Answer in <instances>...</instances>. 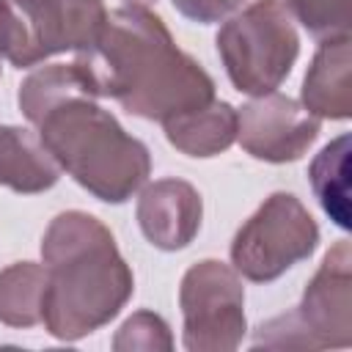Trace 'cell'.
Wrapping results in <instances>:
<instances>
[{"label":"cell","mask_w":352,"mask_h":352,"mask_svg":"<svg viewBox=\"0 0 352 352\" xmlns=\"http://www.w3.org/2000/svg\"><path fill=\"white\" fill-rule=\"evenodd\" d=\"M179 308L187 352H231L248 333L242 278L220 258H201L182 275Z\"/></svg>","instance_id":"52a82bcc"},{"label":"cell","mask_w":352,"mask_h":352,"mask_svg":"<svg viewBox=\"0 0 352 352\" xmlns=\"http://www.w3.org/2000/svg\"><path fill=\"white\" fill-rule=\"evenodd\" d=\"M116 352H170L173 336L168 322L154 311H135L113 336Z\"/></svg>","instance_id":"e0dca14e"},{"label":"cell","mask_w":352,"mask_h":352,"mask_svg":"<svg viewBox=\"0 0 352 352\" xmlns=\"http://www.w3.org/2000/svg\"><path fill=\"white\" fill-rule=\"evenodd\" d=\"M346 349L352 346V248L338 239L308 280L297 308L261 322L253 349Z\"/></svg>","instance_id":"277c9868"},{"label":"cell","mask_w":352,"mask_h":352,"mask_svg":"<svg viewBox=\"0 0 352 352\" xmlns=\"http://www.w3.org/2000/svg\"><path fill=\"white\" fill-rule=\"evenodd\" d=\"M47 270L41 324L58 341H80L121 314L135 275L110 228L80 209L60 212L41 236Z\"/></svg>","instance_id":"3957f363"},{"label":"cell","mask_w":352,"mask_h":352,"mask_svg":"<svg viewBox=\"0 0 352 352\" xmlns=\"http://www.w3.org/2000/svg\"><path fill=\"white\" fill-rule=\"evenodd\" d=\"M58 179L60 168L36 132L0 124V187L22 195H36L55 187Z\"/></svg>","instance_id":"7c38bea8"},{"label":"cell","mask_w":352,"mask_h":352,"mask_svg":"<svg viewBox=\"0 0 352 352\" xmlns=\"http://www.w3.org/2000/svg\"><path fill=\"white\" fill-rule=\"evenodd\" d=\"M319 245V226L292 192H272L242 223L231 239V267L253 280L270 283L305 261Z\"/></svg>","instance_id":"8992f818"},{"label":"cell","mask_w":352,"mask_h":352,"mask_svg":"<svg viewBox=\"0 0 352 352\" xmlns=\"http://www.w3.org/2000/svg\"><path fill=\"white\" fill-rule=\"evenodd\" d=\"M352 47L349 36L324 38L314 52V60L302 77L300 104L316 118L346 121L352 118Z\"/></svg>","instance_id":"8fae6325"},{"label":"cell","mask_w":352,"mask_h":352,"mask_svg":"<svg viewBox=\"0 0 352 352\" xmlns=\"http://www.w3.org/2000/svg\"><path fill=\"white\" fill-rule=\"evenodd\" d=\"M283 6L319 41L349 36V0H283Z\"/></svg>","instance_id":"2e32d148"},{"label":"cell","mask_w":352,"mask_h":352,"mask_svg":"<svg viewBox=\"0 0 352 352\" xmlns=\"http://www.w3.org/2000/svg\"><path fill=\"white\" fill-rule=\"evenodd\" d=\"M74 63L99 99H113L146 121L162 124L214 99L209 72L176 47L168 25L148 8L110 11L96 41L77 52Z\"/></svg>","instance_id":"7a4b0ae2"},{"label":"cell","mask_w":352,"mask_h":352,"mask_svg":"<svg viewBox=\"0 0 352 352\" xmlns=\"http://www.w3.org/2000/svg\"><path fill=\"white\" fill-rule=\"evenodd\" d=\"M8 60L16 69H33L28 28L11 0H0V63Z\"/></svg>","instance_id":"ac0fdd59"},{"label":"cell","mask_w":352,"mask_h":352,"mask_svg":"<svg viewBox=\"0 0 352 352\" xmlns=\"http://www.w3.org/2000/svg\"><path fill=\"white\" fill-rule=\"evenodd\" d=\"M170 3L184 19L198 25H214L231 16L245 0H170Z\"/></svg>","instance_id":"d6986e66"},{"label":"cell","mask_w":352,"mask_h":352,"mask_svg":"<svg viewBox=\"0 0 352 352\" xmlns=\"http://www.w3.org/2000/svg\"><path fill=\"white\" fill-rule=\"evenodd\" d=\"M135 217H138L143 236L157 250L170 253V250L187 248L201 231L204 201H201V192L190 182L168 176L140 190Z\"/></svg>","instance_id":"30bf717a"},{"label":"cell","mask_w":352,"mask_h":352,"mask_svg":"<svg viewBox=\"0 0 352 352\" xmlns=\"http://www.w3.org/2000/svg\"><path fill=\"white\" fill-rule=\"evenodd\" d=\"M214 44L231 85L248 96L272 94L300 55L294 19L280 0H253L226 16Z\"/></svg>","instance_id":"5b68a950"},{"label":"cell","mask_w":352,"mask_h":352,"mask_svg":"<svg viewBox=\"0 0 352 352\" xmlns=\"http://www.w3.org/2000/svg\"><path fill=\"white\" fill-rule=\"evenodd\" d=\"M126 6H135V8H148V6H154V3H160V0H124Z\"/></svg>","instance_id":"ffe728a7"},{"label":"cell","mask_w":352,"mask_h":352,"mask_svg":"<svg viewBox=\"0 0 352 352\" xmlns=\"http://www.w3.org/2000/svg\"><path fill=\"white\" fill-rule=\"evenodd\" d=\"M162 129L176 151L198 160L217 157L236 140V107L223 99H212L201 107L170 116L162 121Z\"/></svg>","instance_id":"4fadbf2b"},{"label":"cell","mask_w":352,"mask_h":352,"mask_svg":"<svg viewBox=\"0 0 352 352\" xmlns=\"http://www.w3.org/2000/svg\"><path fill=\"white\" fill-rule=\"evenodd\" d=\"M349 154H352V138L344 132L333 138L308 165V182L311 190L324 209V214L338 226L349 228Z\"/></svg>","instance_id":"5bb4252c"},{"label":"cell","mask_w":352,"mask_h":352,"mask_svg":"<svg viewBox=\"0 0 352 352\" xmlns=\"http://www.w3.org/2000/svg\"><path fill=\"white\" fill-rule=\"evenodd\" d=\"M16 104L58 168L94 198L124 204L146 184L148 146L99 104L74 60L36 66L19 82Z\"/></svg>","instance_id":"6da1fadb"},{"label":"cell","mask_w":352,"mask_h":352,"mask_svg":"<svg viewBox=\"0 0 352 352\" xmlns=\"http://www.w3.org/2000/svg\"><path fill=\"white\" fill-rule=\"evenodd\" d=\"M28 28L33 63L88 50L104 28V0H11Z\"/></svg>","instance_id":"9c48e42d"},{"label":"cell","mask_w":352,"mask_h":352,"mask_svg":"<svg viewBox=\"0 0 352 352\" xmlns=\"http://www.w3.org/2000/svg\"><path fill=\"white\" fill-rule=\"evenodd\" d=\"M47 270L36 261H14L0 270V322L8 327L41 324Z\"/></svg>","instance_id":"9a60e30c"},{"label":"cell","mask_w":352,"mask_h":352,"mask_svg":"<svg viewBox=\"0 0 352 352\" xmlns=\"http://www.w3.org/2000/svg\"><path fill=\"white\" fill-rule=\"evenodd\" d=\"M322 118L308 113L297 99L278 91L253 96L236 110V140L261 162L283 165L300 160L319 138Z\"/></svg>","instance_id":"ba28073f"}]
</instances>
